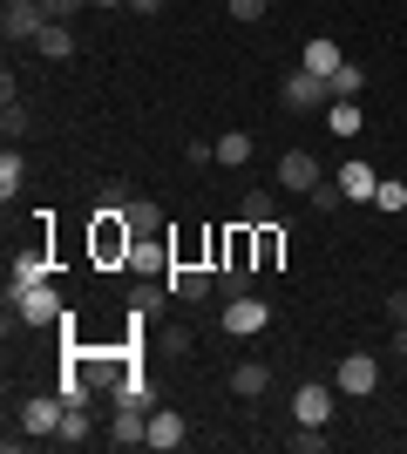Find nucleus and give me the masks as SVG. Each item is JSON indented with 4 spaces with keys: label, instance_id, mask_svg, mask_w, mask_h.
<instances>
[{
    "label": "nucleus",
    "instance_id": "nucleus-2",
    "mask_svg": "<svg viewBox=\"0 0 407 454\" xmlns=\"http://www.w3.org/2000/svg\"><path fill=\"white\" fill-rule=\"evenodd\" d=\"M7 312H14V325H61V292H55V285L7 292Z\"/></svg>",
    "mask_w": 407,
    "mask_h": 454
},
{
    "label": "nucleus",
    "instance_id": "nucleus-28",
    "mask_svg": "<svg viewBox=\"0 0 407 454\" xmlns=\"http://www.w3.org/2000/svg\"><path fill=\"white\" fill-rule=\"evenodd\" d=\"M373 204L387 210V217H394V210H407V184H401V176H380V190H373Z\"/></svg>",
    "mask_w": 407,
    "mask_h": 454
},
{
    "label": "nucleus",
    "instance_id": "nucleus-14",
    "mask_svg": "<svg viewBox=\"0 0 407 454\" xmlns=\"http://www.w3.org/2000/svg\"><path fill=\"white\" fill-rule=\"evenodd\" d=\"M252 258H258V278L278 271V258H286V224H258L252 231Z\"/></svg>",
    "mask_w": 407,
    "mask_h": 454
},
{
    "label": "nucleus",
    "instance_id": "nucleus-25",
    "mask_svg": "<svg viewBox=\"0 0 407 454\" xmlns=\"http://www.w3.org/2000/svg\"><path fill=\"white\" fill-rule=\"evenodd\" d=\"M27 184V163H20V150H7L0 156V197H7V204H14V190Z\"/></svg>",
    "mask_w": 407,
    "mask_h": 454
},
{
    "label": "nucleus",
    "instance_id": "nucleus-11",
    "mask_svg": "<svg viewBox=\"0 0 407 454\" xmlns=\"http://www.w3.org/2000/svg\"><path fill=\"white\" fill-rule=\"evenodd\" d=\"M312 184H319V156L312 150H286L278 156V190H299V197H306Z\"/></svg>",
    "mask_w": 407,
    "mask_h": 454
},
{
    "label": "nucleus",
    "instance_id": "nucleus-33",
    "mask_svg": "<svg viewBox=\"0 0 407 454\" xmlns=\"http://www.w3.org/2000/svg\"><path fill=\"white\" fill-rule=\"evenodd\" d=\"M271 0H231V20H265Z\"/></svg>",
    "mask_w": 407,
    "mask_h": 454
},
{
    "label": "nucleus",
    "instance_id": "nucleus-15",
    "mask_svg": "<svg viewBox=\"0 0 407 454\" xmlns=\"http://www.w3.org/2000/svg\"><path fill=\"white\" fill-rule=\"evenodd\" d=\"M340 190H347L353 204H373V190H380V170H373V163H340Z\"/></svg>",
    "mask_w": 407,
    "mask_h": 454
},
{
    "label": "nucleus",
    "instance_id": "nucleus-35",
    "mask_svg": "<svg viewBox=\"0 0 407 454\" xmlns=\"http://www.w3.org/2000/svg\"><path fill=\"white\" fill-rule=\"evenodd\" d=\"M387 325H407V292H394V299H387Z\"/></svg>",
    "mask_w": 407,
    "mask_h": 454
},
{
    "label": "nucleus",
    "instance_id": "nucleus-31",
    "mask_svg": "<svg viewBox=\"0 0 407 454\" xmlns=\"http://www.w3.org/2000/svg\"><path fill=\"white\" fill-rule=\"evenodd\" d=\"M41 7H48V20H75L89 0H41Z\"/></svg>",
    "mask_w": 407,
    "mask_h": 454
},
{
    "label": "nucleus",
    "instance_id": "nucleus-5",
    "mask_svg": "<svg viewBox=\"0 0 407 454\" xmlns=\"http://www.w3.org/2000/svg\"><path fill=\"white\" fill-rule=\"evenodd\" d=\"M265 325H271V305L258 299V292L224 299V333H231V340H252V333H265Z\"/></svg>",
    "mask_w": 407,
    "mask_h": 454
},
{
    "label": "nucleus",
    "instance_id": "nucleus-22",
    "mask_svg": "<svg viewBox=\"0 0 407 454\" xmlns=\"http://www.w3.org/2000/svg\"><path fill=\"white\" fill-rule=\"evenodd\" d=\"M217 292H224V299H245V292H258V271L252 265H217Z\"/></svg>",
    "mask_w": 407,
    "mask_h": 454
},
{
    "label": "nucleus",
    "instance_id": "nucleus-6",
    "mask_svg": "<svg viewBox=\"0 0 407 454\" xmlns=\"http://www.w3.org/2000/svg\"><path fill=\"white\" fill-rule=\"evenodd\" d=\"M286 109H333V82L326 75H312V68H292L286 75Z\"/></svg>",
    "mask_w": 407,
    "mask_h": 454
},
{
    "label": "nucleus",
    "instance_id": "nucleus-26",
    "mask_svg": "<svg viewBox=\"0 0 407 454\" xmlns=\"http://www.w3.org/2000/svg\"><path fill=\"white\" fill-rule=\"evenodd\" d=\"M306 197H312V210H319V217H333V210H340V204H353L347 190H340V184H326V176H319V184H312Z\"/></svg>",
    "mask_w": 407,
    "mask_h": 454
},
{
    "label": "nucleus",
    "instance_id": "nucleus-13",
    "mask_svg": "<svg viewBox=\"0 0 407 454\" xmlns=\"http://www.w3.org/2000/svg\"><path fill=\"white\" fill-rule=\"evenodd\" d=\"M27 285H48V251H41V245L14 251V278H7V292H27Z\"/></svg>",
    "mask_w": 407,
    "mask_h": 454
},
{
    "label": "nucleus",
    "instance_id": "nucleus-29",
    "mask_svg": "<svg viewBox=\"0 0 407 454\" xmlns=\"http://www.w3.org/2000/svg\"><path fill=\"white\" fill-rule=\"evenodd\" d=\"M55 441H68V448H75V441H89V407H68V420H61Z\"/></svg>",
    "mask_w": 407,
    "mask_h": 454
},
{
    "label": "nucleus",
    "instance_id": "nucleus-24",
    "mask_svg": "<svg viewBox=\"0 0 407 454\" xmlns=\"http://www.w3.org/2000/svg\"><path fill=\"white\" fill-rule=\"evenodd\" d=\"M217 163H231V170H238V163H252V136H245V129L217 136Z\"/></svg>",
    "mask_w": 407,
    "mask_h": 454
},
{
    "label": "nucleus",
    "instance_id": "nucleus-20",
    "mask_svg": "<svg viewBox=\"0 0 407 454\" xmlns=\"http://www.w3.org/2000/svg\"><path fill=\"white\" fill-rule=\"evenodd\" d=\"M326 82H333V102H353V95L367 89V68H360V61H340Z\"/></svg>",
    "mask_w": 407,
    "mask_h": 454
},
{
    "label": "nucleus",
    "instance_id": "nucleus-3",
    "mask_svg": "<svg viewBox=\"0 0 407 454\" xmlns=\"http://www.w3.org/2000/svg\"><path fill=\"white\" fill-rule=\"evenodd\" d=\"M163 292H170V299H184V305L211 299V292H217V265H197V258H176V265L163 271Z\"/></svg>",
    "mask_w": 407,
    "mask_h": 454
},
{
    "label": "nucleus",
    "instance_id": "nucleus-38",
    "mask_svg": "<svg viewBox=\"0 0 407 454\" xmlns=\"http://www.w3.org/2000/svg\"><path fill=\"white\" fill-rule=\"evenodd\" d=\"M89 7H129V0H89Z\"/></svg>",
    "mask_w": 407,
    "mask_h": 454
},
{
    "label": "nucleus",
    "instance_id": "nucleus-34",
    "mask_svg": "<svg viewBox=\"0 0 407 454\" xmlns=\"http://www.w3.org/2000/svg\"><path fill=\"white\" fill-rule=\"evenodd\" d=\"M102 204L122 210V204H129V184H116V176H109V184H102Z\"/></svg>",
    "mask_w": 407,
    "mask_h": 454
},
{
    "label": "nucleus",
    "instance_id": "nucleus-7",
    "mask_svg": "<svg viewBox=\"0 0 407 454\" xmlns=\"http://www.w3.org/2000/svg\"><path fill=\"white\" fill-rule=\"evenodd\" d=\"M333 387H340L347 400H367L373 387H380V360H373V353H347L340 373H333Z\"/></svg>",
    "mask_w": 407,
    "mask_h": 454
},
{
    "label": "nucleus",
    "instance_id": "nucleus-32",
    "mask_svg": "<svg viewBox=\"0 0 407 454\" xmlns=\"http://www.w3.org/2000/svg\"><path fill=\"white\" fill-rule=\"evenodd\" d=\"M184 163H197V170H211V163H217V143H191V150H184Z\"/></svg>",
    "mask_w": 407,
    "mask_h": 454
},
{
    "label": "nucleus",
    "instance_id": "nucleus-16",
    "mask_svg": "<svg viewBox=\"0 0 407 454\" xmlns=\"http://www.w3.org/2000/svg\"><path fill=\"white\" fill-rule=\"evenodd\" d=\"M340 41H326V35H312L306 48H299V68H312V75H333V68H340Z\"/></svg>",
    "mask_w": 407,
    "mask_h": 454
},
{
    "label": "nucleus",
    "instance_id": "nucleus-18",
    "mask_svg": "<svg viewBox=\"0 0 407 454\" xmlns=\"http://www.w3.org/2000/svg\"><path fill=\"white\" fill-rule=\"evenodd\" d=\"M265 387H271V366H258V360L231 366V394H238V400H258Z\"/></svg>",
    "mask_w": 407,
    "mask_h": 454
},
{
    "label": "nucleus",
    "instance_id": "nucleus-1",
    "mask_svg": "<svg viewBox=\"0 0 407 454\" xmlns=\"http://www.w3.org/2000/svg\"><path fill=\"white\" fill-rule=\"evenodd\" d=\"M129 251H136V224H129V210L96 204V217H89V258L116 271V265H129Z\"/></svg>",
    "mask_w": 407,
    "mask_h": 454
},
{
    "label": "nucleus",
    "instance_id": "nucleus-19",
    "mask_svg": "<svg viewBox=\"0 0 407 454\" xmlns=\"http://www.w3.org/2000/svg\"><path fill=\"white\" fill-rule=\"evenodd\" d=\"M35 48H41V55H48V61H75V35H68V20H48Z\"/></svg>",
    "mask_w": 407,
    "mask_h": 454
},
{
    "label": "nucleus",
    "instance_id": "nucleus-21",
    "mask_svg": "<svg viewBox=\"0 0 407 454\" xmlns=\"http://www.w3.org/2000/svg\"><path fill=\"white\" fill-rule=\"evenodd\" d=\"M122 210H129V224H136V238H163V210H156L150 197H129V204H122Z\"/></svg>",
    "mask_w": 407,
    "mask_h": 454
},
{
    "label": "nucleus",
    "instance_id": "nucleus-17",
    "mask_svg": "<svg viewBox=\"0 0 407 454\" xmlns=\"http://www.w3.org/2000/svg\"><path fill=\"white\" fill-rule=\"evenodd\" d=\"M238 224H278V197L271 190H245V204H238Z\"/></svg>",
    "mask_w": 407,
    "mask_h": 454
},
{
    "label": "nucleus",
    "instance_id": "nucleus-23",
    "mask_svg": "<svg viewBox=\"0 0 407 454\" xmlns=\"http://www.w3.org/2000/svg\"><path fill=\"white\" fill-rule=\"evenodd\" d=\"M360 122H367V115H360V102H333V109H326V129H333V136H360Z\"/></svg>",
    "mask_w": 407,
    "mask_h": 454
},
{
    "label": "nucleus",
    "instance_id": "nucleus-12",
    "mask_svg": "<svg viewBox=\"0 0 407 454\" xmlns=\"http://www.w3.org/2000/svg\"><path fill=\"white\" fill-rule=\"evenodd\" d=\"M191 441V427H184V414H170V407H150V448L156 454H170Z\"/></svg>",
    "mask_w": 407,
    "mask_h": 454
},
{
    "label": "nucleus",
    "instance_id": "nucleus-37",
    "mask_svg": "<svg viewBox=\"0 0 407 454\" xmlns=\"http://www.w3.org/2000/svg\"><path fill=\"white\" fill-rule=\"evenodd\" d=\"M129 7H136V14H156V7H163V0H129Z\"/></svg>",
    "mask_w": 407,
    "mask_h": 454
},
{
    "label": "nucleus",
    "instance_id": "nucleus-30",
    "mask_svg": "<svg viewBox=\"0 0 407 454\" xmlns=\"http://www.w3.org/2000/svg\"><path fill=\"white\" fill-rule=\"evenodd\" d=\"M292 448H299V454H326V434H319L312 420H299V434H292Z\"/></svg>",
    "mask_w": 407,
    "mask_h": 454
},
{
    "label": "nucleus",
    "instance_id": "nucleus-10",
    "mask_svg": "<svg viewBox=\"0 0 407 454\" xmlns=\"http://www.w3.org/2000/svg\"><path fill=\"white\" fill-rule=\"evenodd\" d=\"M170 265H176L170 238H136V251H129V265H122V271H136V278H163Z\"/></svg>",
    "mask_w": 407,
    "mask_h": 454
},
{
    "label": "nucleus",
    "instance_id": "nucleus-36",
    "mask_svg": "<svg viewBox=\"0 0 407 454\" xmlns=\"http://www.w3.org/2000/svg\"><path fill=\"white\" fill-rule=\"evenodd\" d=\"M394 360H407V325H394Z\"/></svg>",
    "mask_w": 407,
    "mask_h": 454
},
{
    "label": "nucleus",
    "instance_id": "nucleus-8",
    "mask_svg": "<svg viewBox=\"0 0 407 454\" xmlns=\"http://www.w3.org/2000/svg\"><path fill=\"white\" fill-rule=\"evenodd\" d=\"M41 27H48V7H41V0H7V7H0V35L7 41H41Z\"/></svg>",
    "mask_w": 407,
    "mask_h": 454
},
{
    "label": "nucleus",
    "instance_id": "nucleus-9",
    "mask_svg": "<svg viewBox=\"0 0 407 454\" xmlns=\"http://www.w3.org/2000/svg\"><path fill=\"white\" fill-rule=\"evenodd\" d=\"M333 394H340L333 380H306V387L292 394V414H299V420H312V427H326V420H333Z\"/></svg>",
    "mask_w": 407,
    "mask_h": 454
},
{
    "label": "nucleus",
    "instance_id": "nucleus-4",
    "mask_svg": "<svg viewBox=\"0 0 407 454\" xmlns=\"http://www.w3.org/2000/svg\"><path fill=\"white\" fill-rule=\"evenodd\" d=\"M61 420H68V400L61 394H41L20 407V434H35V441H55L61 434Z\"/></svg>",
    "mask_w": 407,
    "mask_h": 454
},
{
    "label": "nucleus",
    "instance_id": "nucleus-27",
    "mask_svg": "<svg viewBox=\"0 0 407 454\" xmlns=\"http://www.w3.org/2000/svg\"><path fill=\"white\" fill-rule=\"evenodd\" d=\"M0 136H7V143H14V136H27V109H20V95H7V102H0Z\"/></svg>",
    "mask_w": 407,
    "mask_h": 454
}]
</instances>
